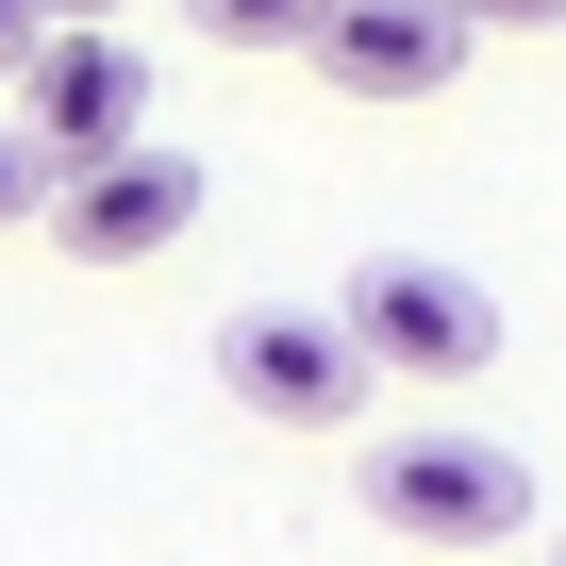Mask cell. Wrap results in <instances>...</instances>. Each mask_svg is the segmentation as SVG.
I'll use <instances>...</instances> for the list:
<instances>
[{"label":"cell","instance_id":"obj_1","mask_svg":"<svg viewBox=\"0 0 566 566\" xmlns=\"http://www.w3.org/2000/svg\"><path fill=\"white\" fill-rule=\"evenodd\" d=\"M367 516L417 533V549H516V533H533V467H516L500 433L417 417V433H367Z\"/></svg>","mask_w":566,"mask_h":566},{"label":"cell","instance_id":"obj_2","mask_svg":"<svg viewBox=\"0 0 566 566\" xmlns=\"http://www.w3.org/2000/svg\"><path fill=\"white\" fill-rule=\"evenodd\" d=\"M217 384L250 400V417H283V433H334V417H367V334L350 317H317V301H250V317H217Z\"/></svg>","mask_w":566,"mask_h":566},{"label":"cell","instance_id":"obj_3","mask_svg":"<svg viewBox=\"0 0 566 566\" xmlns=\"http://www.w3.org/2000/svg\"><path fill=\"white\" fill-rule=\"evenodd\" d=\"M350 334H367V367H400V384H483L500 367V301L467 266H417V250H384V266H350V301H334Z\"/></svg>","mask_w":566,"mask_h":566},{"label":"cell","instance_id":"obj_4","mask_svg":"<svg viewBox=\"0 0 566 566\" xmlns=\"http://www.w3.org/2000/svg\"><path fill=\"white\" fill-rule=\"evenodd\" d=\"M18 101H34L18 134H34L51 167H101V150H150V134H134V117H150V51H134V34H101V18H84V34H51Z\"/></svg>","mask_w":566,"mask_h":566},{"label":"cell","instance_id":"obj_5","mask_svg":"<svg viewBox=\"0 0 566 566\" xmlns=\"http://www.w3.org/2000/svg\"><path fill=\"white\" fill-rule=\"evenodd\" d=\"M51 233H67L84 266L184 250V233H200V150H101V167H67V184H51Z\"/></svg>","mask_w":566,"mask_h":566},{"label":"cell","instance_id":"obj_6","mask_svg":"<svg viewBox=\"0 0 566 566\" xmlns=\"http://www.w3.org/2000/svg\"><path fill=\"white\" fill-rule=\"evenodd\" d=\"M334 101H433L467 67V0H334L317 51H301Z\"/></svg>","mask_w":566,"mask_h":566},{"label":"cell","instance_id":"obj_7","mask_svg":"<svg viewBox=\"0 0 566 566\" xmlns=\"http://www.w3.org/2000/svg\"><path fill=\"white\" fill-rule=\"evenodd\" d=\"M317 18H334V0H200L217 51H317Z\"/></svg>","mask_w":566,"mask_h":566},{"label":"cell","instance_id":"obj_8","mask_svg":"<svg viewBox=\"0 0 566 566\" xmlns=\"http://www.w3.org/2000/svg\"><path fill=\"white\" fill-rule=\"evenodd\" d=\"M51 184H67V167H51L18 117H0V217H51Z\"/></svg>","mask_w":566,"mask_h":566},{"label":"cell","instance_id":"obj_9","mask_svg":"<svg viewBox=\"0 0 566 566\" xmlns=\"http://www.w3.org/2000/svg\"><path fill=\"white\" fill-rule=\"evenodd\" d=\"M34 51H51V0H0V67L34 84Z\"/></svg>","mask_w":566,"mask_h":566},{"label":"cell","instance_id":"obj_10","mask_svg":"<svg viewBox=\"0 0 566 566\" xmlns=\"http://www.w3.org/2000/svg\"><path fill=\"white\" fill-rule=\"evenodd\" d=\"M566 0H467V34H549Z\"/></svg>","mask_w":566,"mask_h":566},{"label":"cell","instance_id":"obj_11","mask_svg":"<svg viewBox=\"0 0 566 566\" xmlns=\"http://www.w3.org/2000/svg\"><path fill=\"white\" fill-rule=\"evenodd\" d=\"M84 18H117V0H51V34H84Z\"/></svg>","mask_w":566,"mask_h":566},{"label":"cell","instance_id":"obj_12","mask_svg":"<svg viewBox=\"0 0 566 566\" xmlns=\"http://www.w3.org/2000/svg\"><path fill=\"white\" fill-rule=\"evenodd\" d=\"M549 566H566V549H549Z\"/></svg>","mask_w":566,"mask_h":566}]
</instances>
